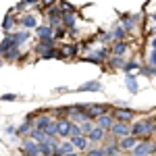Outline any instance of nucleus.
<instances>
[{
	"label": "nucleus",
	"mask_w": 156,
	"mask_h": 156,
	"mask_svg": "<svg viewBox=\"0 0 156 156\" xmlns=\"http://www.w3.org/2000/svg\"><path fill=\"white\" fill-rule=\"evenodd\" d=\"M17 48V44H15V40H12V36H6L4 40H2V44H0V54H9V52H12V50Z\"/></svg>",
	"instance_id": "4"
},
{
	"label": "nucleus",
	"mask_w": 156,
	"mask_h": 156,
	"mask_svg": "<svg viewBox=\"0 0 156 156\" xmlns=\"http://www.w3.org/2000/svg\"><path fill=\"white\" fill-rule=\"evenodd\" d=\"M23 152L31 156H40V144H36L34 140H25L23 142Z\"/></svg>",
	"instance_id": "6"
},
{
	"label": "nucleus",
	"mask_w": 156,
	"mask_h": 156,
	"mask_svg": "<svg viewBox=\"0 0 156 156\" xmlns=\"http://www.w3.org/2000/svg\"><path fill=\"white\" fill-rule=\"evenodd\" d=\"M15 98H17L15 94H4V96H2V100H15Z\"/></svg>",
	"instance_id": "28"
},
{
	"label": "nucleus",
	"mask_w": 156,
	"mask_h": 156,
	"mask_svg": "<svg viewBox=\"0 0 156 156\" xmlns=\"http://www.w3.org/2000/svg\"><path fill=\"white\" fill-rule=\"evenodd\" d=\"M125 50H127V46H125L123 42H121V44L117 42V44H115V50H112V52H115V56H121V54H123Z\"/></svg>",
	"instance_id": "22"
},
{
	"label": "nucleus",
	"mask_w": 156,
	"mask_h": 156,
	"mask_svg": "<svg viewBox=\"0 0 156 156\" xmlns=\"http://www.w3.org/2000/svg\"><path fill=\"white\" fill-rule=\"evenodd\" d=\"M152 48L156 50V36H154V40H152Z\"/></svg>",
	"instance_id": "29"
},
{
	"label": "nucleus",
	"mask_w": 156,
	"mask_h": 156,
	"mask_svg": "<svg viewBox=\"0 0 156 156\" xmlns=\"http://www.w3.org/2000/svg\"><path fill=\"white\" fill-rule=\"evenodd\" d=\"M150 150H152V144H150L148 140H144V142H140V144H137V148L133 150V156H146Z\"/></svg>",
	"instance_id": "8"
},
{
	"label": "nucleus",
	"mask_w": 156,
	"mask_h": 156,
	"mask_svg": "<svg viewBox=\"0 0 156 156\" xmlns=\"http://www.w3.org/2000/svg\"><path fill=\"white\" fill-rule=\"evenodd\" d=\"M102 137H104V129H100V127H94L92 131L87 133V140L90 142H100Z\"/></svg>",
	"instance_id": "13"
},
{
	"label": "nucleus",
	"mask_w": 156,
	"mask_h": 156,
	"mask_svg": "<svg viewBox=\"0 0 156 156\" xmlns=\"http://www.w3.org/2000/svg\"><path fill=\"white\" fill-rule=\"evenodd\" d=\"M127 90H129L131 94L137 92V79H135L133 75H127Z\"/></svg>",
	"instance_id": "19"
},
{
	"label": "nucleus",
	"mask_w": 156,
	"mask_h": 156,
	"mask_svg": "<svg viewBox=\"0 0 156 156\" xmlns=\"http://www.w3.org/2000/svg\"><path fill=\"white\" fill-rule=\"evenodd\" d=\"M115 156H119V154H115Z\"/></svg>",
	"instance_id": "31"
},
{
	"label": "nucleus",
	"mask_w": 156,
	"mask_h": 156,
	"mask_svg": "<svg viewBox=\"0 0 156 156\" xmlns=\"http://www.w3.org/2000/svg\"><path fill=\"white\" fill-rule=\"evenodd\" d=\"M110 131H112V135H117V137H121V140H123V137H129L131 127H129L127 123H121V121H117V123L112 125V129H110Z\"/></svg>",
	"instance_id": "2"
},
{
	"label": "nucleus",
	"mask_w": 156,
	"mask_h": 156,
	"mask_svg": "<svg viewBox=\"0 0 156 156\" xmlns=\"http://www.w3.org/2000/svg\"><path fill=\"white\" fill-rule=\"evenodd\" d=\"M137 144H140V140L133 137V135H129V137H123V140L119 142V148L121 150H135Z\"/></svg>",
	"instance_id": "5"
},
{
	"label": "nucleus",
	"mask_w": 156,
	"mask_h": 156,
	"mask_svg": "<svg viewBox=\"0 0 156 156\" xmlns=\"http://www.w3.org/2000/svg\"><path fill=\"white\" fill-rule=\"evenodd\" d=\"M133 69H137V62H127V65H125V71L127 73L133 71Z\"/></svg>",
	"instance_id": "24"
},
{
	"label": "nucleus",
	"mask_w": 156,
	"mask_h": 156,
	"mask_svg": "<svg viewBox=\"0 0 156 156\" xmlns=\"http://www.w3.org/2000/svg\"><path fill=\"white\" fill-rule=\"evenodd\" d=\"M92 52H94V54L87 56L90 60H104V58H106V54H108L106 48H98V50H92Z\"/></svg>",
	"instance_id": "16"
},
{
	"label": "nucleus",
	"mask_w": 156,
	"mask_h": 156,
	"mask_svg": "<svg viewBox=\"0 0 156 156\" xmlns=\"http://www.w3.org/2000/svg\"><path fill=\"white\" fill-rule=\"evenodd\" d=\"M62 52H65V54H73V52H75V48H73V46H65V48H62Z\"/></svg>",
	"instance_id": "27"
},
{
	"label": "nucleus",
	"mask_w": 156,
	"mask_h": 156,
	"mask_svg": "<svg viewBox=\"0 0 156 156\" xmlns=\"http://www.w3.org/2000/svg\"><path fill=\"white\" fill-rule=\"evenodd\" d=\"M27 36H29L27 31H19V34H15V36H12V40H15V44L19 46V44H23L25 40H27Z\"/></svg>",
	"instance_id": "21"
},
{
	"label": "nucleus",
	"mask_w": 156,
	"mask_h": 156,
	"mask_svg": "<svg viewBox=\"0 0 156 156\" xmlns=\"http://www.w3.org/2000/svg\"><path fill=\"white\" fill-rule=\"evenodd\" d=\"M98 121V127L100 129H112V125H115V121H112V117H108V115H102Z\"/></svg>",
	"instance_id": "10"
},
{
	"label": "nucleus",
	"mask_w": 156,
	"mask_h": 156,
	"mask_svg": "<svg viewBox=\"0 0 156 156\" xmlns=\"http://www.w3.org/2000/svg\"><path fill=\"white\" fill-rule=\"evenodd\" d=\"M67 156H77V152H73V154H67Z\"/></svg>",
	"instance_id": "30"
},
{
	"label": "nucleus",
	"mask_w": 156,
	"mask_h": 156,
	"mask_svg": "<svg viewBox=\"0 0 156 156\" xmlns=\"http://www.w3.org/2000/svg\"><path fill=\"white\" fill-rule=\"evenodd\" d=\"M62 19H65V25H69V27H71V25H75V15H73V12H69V15H65Z\"/></svg>",
	"instance_id": "23"
},
{
	"label": "nucleus",
	"mask_w": 156,
	"mask_h": 156,
	"mask_svg": "<svg viewBox=\"0 0 156 156\" xmlns=\"http://www.w3.org/2000/svg\"><path fill=\"white\" fill-rule=\"evenodd\" d=\"M2 27H4V29H11V27H12V19H11V17H6V21L2 23Z\"/></svg>",
	"instance_id": "25"
},
{
	"label": "nucleus",
	"mask_w": 156,
	"mask_h": 156,
	"mask_svg": "<svg viewBox=\"0 0 156 156\" xmlns=\"http://www.w3.org/2000/svg\"><path fill=\"white\" fill-rule=\"evenodd\" d=\"M150 65H154V67H156V50L150 52Z\"/></svg>",
	"instance_id": "26"
},
{
	"label": "nucleus",
	"mask_w": 156,
	"mask_h": 156,
	"mask_svg": "<svg viewBox=\"0 0 156 156\" xmlns=\"http://www.w3.org/2000/svg\"><path fill=\"white\" fill-rule=\"evenodd\" d=\"M21 23H23L25 27H36L37 29V19L34 17V15H25L23 19H21Z\"/></svg>",
	"instance_id": "17"
},
{
	"label": "nucleus",
	"mask_w": 156,
	"mask_h": 156,
	"mask_svg": "<svg viewBox=\"0 0 156 156\" xmlns=\"http://www.w3.org/2000/svg\"><path fill=\"white\" fill-rule=\"evenodd\" d=\"M115 119L121 121V123H127L129 119H133V110H129V108H117L115 110Z\"/></svg>",
	"instance_id": "7"
},
{
	"label": "nucleus",
	"mask_w": 156,
	"mask_h": 156,
	"mask_svg": "<svg viewBox=\"0 0 156 156\" xmlns=\"http://www.w3.org/2000/svg\"><path fill=\"white\" fill-rule=\"evenodd\" d=\"M87 156H110V154H108L106 148H94V150L87 152Z\"/></svg>",
	"instance_id": "20"
},
{
	"label": "nucleus",
	"mask_w": 156,
	"mask_h": 156,
	"mask_svg": "<svg viewBox=\"0 0 156 156\" xmlns=\"http://www.w3.org/2000/svg\"><path fill=\"white\" fill-rule=\"evenodd\" d=\"M29 135H31V140H34L36 144H44V142H48V135H46L44 131H40V129H34Z\"/></svg>",
	"instance_id": "12"
},
{
	"label": "nucleus",
	"mask_w": 156,
	"mask_h": 156,
	"mask_svg": "<svg viewBox=\"0 0 156 156\" xmlns=\"http://www.w3.org/2000/svg\"><path fill=\"white\" fill-rule=\"evenodd\" d=\"M77 90H79V92H100L102 85H100V81H87V83L79 85Z\"/></svg>",
	"instance_id": "9"
},
{
	"label": "nucleus",
	"mask_w": 156,
	"mask_h": 156,
	"mask_svg": "<svg viewBox=\"0 0 156 156\" xmlns=\"http://www.w3.org/2000/svg\"><path fill=\"white\" fill-rule=\"evenodd\" d=\"M36 31H37V36L42 37L44 42H50V37H52V27H50V25H44V27H37Z\"/></svg>",
	"instance_id": "11"
},
{
	"label": "nucleus",
	"mask_w": 156,
	"mask_h": 156,
	"mask_svg": "<svg viewBox=\"0 0 156 156\" xmlns=\"http://www.w3.org/2000/svg\"><path fill=\"white\" fill-rule=\"evenodd\" d=\"M123 36H125V27H123V25H115V29H112L110 37H115V40H123Z\"/></svg>",
	"instance_id": "18"
},
{
	"label": "nucleus",
	"mask_w": 156,
	"mask_h": 156,
	"mask_svg": "<svg viewBox=\"0 0 156 156\" xmlns=\"http://www.w3.org/2000/svg\"><path fill=\"white\" fill-rule=\"evenodd\" d=\"M71 142H73V146H75V148H79V150H85L87 144H90V140L83 137V135H79V137H71Z\"/></svg>",
	"instance_id": "15"
},
{
	"label": "nucleus",
	"mask_w": 156,
	"mask_h": 156,
	"mask_svg": "<svg viewBox=\"0 0 156 156\" xmlns=\"http://www.w3.org/2000/svg\"><path fill=\"white\" fill-rule=\"evenodd\" d=\"M50 125H52V119H50V117H40V119H37V123H36V129H40V131H46Z\"/></svg>",
	"instance_id": "14"
},
{
	"label": "nucleus",
	"mask_w": 156,
	"mask_h": 156,
	"mask_svg": "<svg viewBox=\"0 0 156 156\" xmlns=\"http://www.w3.org/2000/svg\"><path fill=\"white\" fill-rule=\"evenodd\" d=\"M152 127H154V123L150 119L137 121L131 127V133H133V137H144V135H150V133H152Z\"/></svg>",
	"instance_id": "1"
},
{
	"label": "nucleus",
	"mask_w": 156,
	"mask_h": 156,
	"mask_svg": "<svg viewBox=\"0 0 156 156\" xmlns=\"http://www.w3.org/2000/svg\"><path fill=\"white\" fill-rule=\"evenodd\" d=\"M71 127H73V123L69 119H58L56 121V135L69 137L71 135Z\"/></svg>",
	"instance_id": "3"
}]
</instances>
